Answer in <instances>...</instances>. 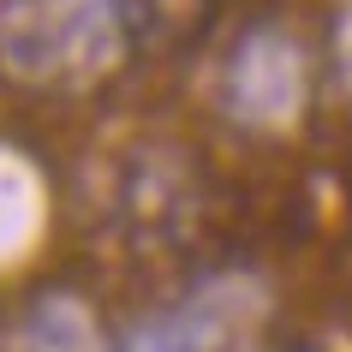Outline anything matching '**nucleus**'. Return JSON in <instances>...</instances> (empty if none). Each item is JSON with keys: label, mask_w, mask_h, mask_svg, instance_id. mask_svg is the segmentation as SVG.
I'll list each match as a JSON object with an SVG mask.
<instances>
[{"label": "nucleus", "mask_w": 352, "mask_h": 352, "mask_svg": "<svg viewBox=\"0 0 352 352\" xmlns=\"http://www.w3.org/2000/svg\"><path fill=\"white\" fill-rule=\"evenodd\" d=\"M209 334H215V329H209L197 311H173V316H149V322H138L113 352H209V346H215Z\"/></svg>", "instance_id": "7ed1b4c3"}, {"label": "nucleus", "mask_w": 352, "mask_h": 352, "mask_svg": "<svg viewBox=\"0 0 352 352\" xmlns=\"http://www.w3.org/2000/svg\"><path fill=\"white\" fill-rule=\"evenodd\" d=\"M19 352H113V346L96 340V322L84 316V305L42 298V305H30V316L19 329Z\"/></svg>", "instance_id": "f03ea898"}, {"label": "nucleus", "mask_w": 352, "mask_h": 352, "mask_svg": "<svg viewBox=\"0 0 352 352\" xmlns=\"http://www.w3.org/2000/svg\"><path fill=\"white\" fill-rule=\"evenodd\" d=\"M113 0H6L0 60L30 84H78L113 54Z\"/></svg>", "instance_id": "f257e3e1"}]
</instances>
